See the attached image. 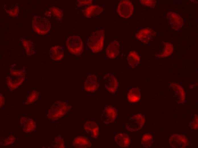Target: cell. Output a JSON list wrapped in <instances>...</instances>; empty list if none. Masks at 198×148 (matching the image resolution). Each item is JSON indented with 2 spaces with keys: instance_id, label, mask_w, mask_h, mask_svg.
Wrapping results in <instances>:
<instances>
[{
  "instance_id": "6da1fadb",
  "label": "cell",
  "mask_w": 198,
  "mask_h": 148,
  "mask_svg": "<svg viewBox=\"0 0 198 148\" xmlns=\"http://www.w3.org/2000/svg\"><path fill=\"white\" fill-rule=\"evenodd\" d=\"M71 108V106L67 103L57 101L53 103L49 109L48 118L52 121L57 120L66 114Z\"/></svg>"
},
{
  "instance_id": "7a4b0ae2",
  "label": "cell",
  "mask_w": 198,
  "mask_h": 148,
  "mask_svg": "<svg viewBox=\"0 0 198 148\" xmlns=\"http://www.w3.org/2000/svg\"><path fill=\"white\" fill-rule=\"evenodd\" d=\"M104 31L101 30L92 33L87 42L88 46L92 52L97 53L102 50L104 39Z\"/></svg>"
},
{
  "instance_id": "3957f363",
  "label": "cell",
  "mask_w": 198,
  "mask_h": 148,
  "mask_svg": "<svg viewBox=\"0 0 198 148\" xmlns=\"http://www.w3.org/2000/svg\"><path fill=\"white\" fill-rule=\"evenodd\" d=\"M32 24L34 31L40 35L46 34L51 28V24L49 20L43 17L34 16L32 19Z\"/></svg>"
},
{
  "instance_id": "277c9868",
  "label": "cell",
  "mask_w": 198,
  "mask_h": 148,
  "mask_svg": "<svg viewBox=\"0 0 198 148\" xmlns=\"http://www.w3.org/2000/svg\"><path fill=\"white\" fill-rule=\"evenodd\" d=\"M66 47L69 52L75 55H79L82 52L83 43L78 36H71L67 39L66 44Z\"/></svg>"
},
{
  "instance_id": "5b68a950",
  "label": "cell",
  "mask_w": 198,
  "mask_h": 148,
  "mask_svg": "<svg viewBox=\"0 0 198 148\" xmlns=\"http://www.w3.org/2000/svg\"><path fill=\"white\" fill-rule=\"evenodd\" d=\"M145 117L140 114H136L131 117L126 123L125 127L128 131L133 132L141 129L145 123Z\"/></svg>"
},
{
  "instance_id": "8992f818",
  "label": "cell",
  "mask_w": 198,
  "mask_h": 148,
  "mask_svg": "<svg viewBox=\"0 0 198 148\" xmlns=\"http://www.w3.org/2000/svg\"><path fill=\"white\" fill-rule=\"evenodd\" d=\"M134 9L133 5L130 1L123 0L121 1L119 3L117 12L121 17L127 18L132 15Z\"/></svg>"
},
{
  "instance_id": "52a82bcc",
  "label": "cell",
  "mask_w": 198,
  "mask_h": 148,
  "mask_svg": "<svg viewBox=\"0 0 198 148\" xmlns=\"http://www.w3.org/2000/svg\"><path fill=\"white\" fill-rule=\"evenodd\" d=\"M166 20L171 28L177 31L182 28L183 25V18L178 14L170 11L167 14Z\"/></svg>"
},
{
  "instance_id": "ba28073f",
  "label": "cell",
  "mask_w": 198,
  "mask_h": 148,
  "mask_svg": "<svg viewBox=\"0 0 198 148\" xmlns=\"http://www.w3.org/2000/svg\"><path fill=\"white\" fill-rule=\"evenodd\" d=\"M117 115V111L115 108L111 105H107L102 110L101 119L104 123L110 124L114 122Z\"/></svg>"
},
{
  "instance_id": "9c48e42d",
  "label": "cell",
  "mask_w": 198,
  "mask_h": 148,
  "mask_svg": "<svg viewBox=\"0 0 198 148\" xmlns=\"http://www.w3.org/2000/svg\"><path fill=\"white\" fill-rule=\"evenodd\" d=\"M157 35L156 32L150 28H143L136 34V38L145 44H148Z\"/></svg>"
},
{
  "instance_id": "30bf717a",
  "label": "cell",
  "mask_w": 198,
  "mask_h": 148,
  "mask_svg": "<svg viewBox=\"0 0 198 148\" xmlns=\"http://www.w3.org/2000/svg\"><path fill=\"white\" fill-rule=\"evenodd\" d=\"M170 145L174 148H183L189 144L187 138L185 135L175 134L172 135L169 139Z\"/></svg>"
},
{
  "instance_id": "8fae6325",
  "label": "cell",
  "mask_w": 198,
  "mask_h": 148,
  "mask_svg": "<svg viewBox=\"0 0 198 148\" xmlns=\"http://www.w3.org/2000/svg\"><path fill=\"white\" fill-rule=\"evenodd\" d=\"M103 79L105 81L106 89L111 93H115L118 85V81L116 78L113 75L107 73L104 76Z\"/></svg>"
},
{
  "instance_id": "7c38bea8",
  "label": "cell",
  "mask_w": 198,
  "mask_h": 148,
  "mask_svg": "<svg viewBox=\"0 0 198 148\" xmlns=\"http://www.w3.org/2000/svg\"><path fill=\"white\" fill-rule=\"evenodd\" d=\"M99 86L98 78L96 75L92 74L87 77L84 82V88L87 92H93L97 90Z\"/></svg>"
},
{
  "instance_id": "4fadbf2b",
  "label": "cell",
  "mask_w": 198,
  "mask_h": 148,
  "mask_svg": "<svg viewBox=\"0 0 198 148\" xmlns=\"http://www.w3.org/2000/svg\"><path fill=\"white\" fill-rule=\"evenodd\" d=\"M170 87L174 92L177 102L179 103H183L185 101V94L184 90L180 85L176 83H171Z\"/></svg>"
},
{
  "instance_id": "5bb4252c",
  "label": "cell",
  "mask_w": 198,
  "mask_h": 148,
  "mask_svg": "<svg viewBox=\"0 0 198 148\" xmlns=\"http://www.w3.org/2000/svg\"><path fill=\"white\" fill-rule=\"evenodd\" d=\"M20 123L23 131L26 133H30L36 129L35 122L34 120L28 117L22 118Z\"/></svg>"
},
{
  "instance_id": "9a60e30c",
  "label": "cell",
  "mask_w": 198,
  "mask_h": 148,
  "mask_svg": "<svg viewBox=\"0 0 198 148\" xmlns=\"http://www.w3.org/2000/svg\"><path fill=\"white\" fill-rule=\"evenodd\" d=\"M119 44L118 41L115 40L110 43L106 50V54L110 59L116 57L119 54Z\"/></svg>"
},
{
  "instance_id": "2e32d148",
  "label": "cell",
  "mask_w": 198,
  "mask_h": 148,
  "mask_svg": "<svg viewBox=\"0 0 198 148\" xmlns=\"http://www.w3.org/2000/svg\"><path fill=\"white\" fill-rule=\"evenodd\" d=\"M84 127L86 132L92 137L96 138L98 137L99 128L96 123L88 121L85 123Z\"/></svg>"
},
{
  "instance_id": "e0dca14e",
  "label": "cell",
  "mask_w": 198,
  "mask_h": 148,
  "mask_svg": "<svg viewBox=\"0 0 198 148\" xmlns=\"http://www.w3.org/2000/svg\"><path fill=\"white\" fill-rule=\"evenodd\" d=\"M72 145L75 148H87L90 147L92 144L89 139L84 136H79L73 140Z\"/></svg>"
},
{
  "instance_id": "ac0fdd59",
  "label": "cell",
  "mask_w": 198,
  "mask_h": 148,
  "mask_svg": "<svg viewBox=\"0 0 198 148\" xmlns=\"http://www.w3.org/2000/svg\"><path fill=\"white\" fill-rule=\"evenodd\" d=\"M103 11V8L99 6L92 5L84 9L83 13L85 17L90 18L99 15Z\"/></svg>"
},
{
  "instance_id": "d6986e66",
  "label": "cell",
  "mask_w": 198,
  "mask_h": 148,
  "mask_svg": "<svg viewBox=\"0 0 198 148\" xmlns=\"http://www.w3.org/2000/svg\"><path fill=\"white\" fill-rule=\"evenodd\" d=\"M49 53L52 59L56 61L61 60L64 56L63 50L59 46L52 47L50 50Z\"/></svg>"
},
{
  "instance_id": "ffe728a7",
  "label": "cell",
  "mask_w": 198,
  "mask_h": 148,
  "mask_svg": "<svg viewBox=\"0 0 198 148\" xmlns=\"http://www.w3.org/2000/svg\"><path fill=\"white\" fill-rule=\"evenodd\" d=\"M115 140L118 145L123 147H128L131 143L129 137L128 135L123 133H119L116 135Z\"/></svg>"
},
{
  "instance_id": "44dd1931",
  "label": "cell",
  "mask_w": 198,
  "mask_h": 148,
  "mask_svg": "<svg viewBox=\"0 0 198 148\" xmlns=\"http://www.w3.org/2000/svg\"><path fill=\"white\" fill-rule=\"evenodd\" d=\"M141 97L140 91L137 88L131 89L127 94V99L131 103H134L138 102L140 99Z\"/></svg>"
},
{
  "instance_id": "7402d4cb",
  "label": "cell",
  "mask_w": 198,
  "mask_h": 148,
  "mask_svg": "<svg viewBox=\"0 0 198 148\" xmlns=\"http://www.w3.org/2000/svg\"><path fill=\"white\" fill-rule=\"evenodd\" d=\"M164 47L163 50L157 54L156 56L158 58H163L170 56L174 51V47L172 44L169 42H164Z\"/></svg>"
},
{
  "instance_id": "603a6c76",
  "label": "cell",
  "mask_w": 198,
  "mask_h": 148,
  "mask_svg": "<svg viewBox=\"0 0 198 148\" xmlns=\"http://www.w3.org/2000/svg\"><path fill=\"white\" fill-rule=\"evenodd\" d=\"M127 60L129 65L132 68L136 67L139 63L140 57L137 53L135 51L129 52L127 57Z\"/></svg>"
},
{
  "instance_id": "cb8c5ba5",
  "label": "cell",
  "mask_w": 198,
  "mask_h": 148,
  "mask_svg": "<svg viewBox=\"0 0 198 148\" xmlns=\"http://www.w3.org/2000/svg\"><path fill=\"white\" fill-rule=\"evenodd\" d=\"M153 143V138L152 135L148 133L145 134L143 136L141 143L142 146L145 148L150 147Z\"/></svg>"
},
{
  "instance_id": "d4e9b609",
  "label": "cell",
  "mask_w": 198,
  "mask_h": 148,
  "mask_svg": "<svg viewBox=\"0 0 198 148\" xmlns=\"http://www.w3.org/2000/svg\"><path fill=\"white\" fill-rule=\"evenodd\" d=\"M53 148H65L63 139L61 136H58L54 138L51 145Z\"/></svg>"
},
{
  "instance_id": "484cf974",
  "label": "cell",
  "mask_w": 198,
  "mask_h": 148,
  "mask_svg": "<svg viewBox=\"0 0 198 148\" xmlns=\"http://www.w3.org/2000/svg\"><path fill=\"white\" fill-rule=\"evenodd\" d=\"M50 10L51 11L52 15L57 19L59 20L62 19L63 13L60 9L57 7H53L50 9Z\"/></svg>"
},
{
  "instance_id": "4316f807",
  "label": "cell",
  "mask_w": 198,
  "mask_h": 148,
  "mask_svg": "<svg viewBox=\"0 0 198 148\" xmlns=\"http://www.w3.org/2000/svg\"><path fill=\"white\" fill-rule=\"evenodd\" d=\"M15 140L16 138L14 135L9 134L5 139H1L0 143L2 145H7L13 143Z\"/></svg>"
},
{
  "instance_id": "83f0119b",
  "label": "cell",
  "mask_w": 198,
  "mask_h": 148,
  "mask_svg": "<svg viewBox=\"0 0 198 148\" xmlns=\"http://www.w3.org/2000/svg\"><path fill=\"white\" fill-rule=\"evenodd\" d=\"M23 44L27 54L28 55L33 54L34 52V46L33 43L30 41L25 40L23 42Z\"/></svg>"
},
{
  "instance_id": "f1b7e54d",
  "label": "cell",
  "mask_w": 198,
  "mask_h": 148,
  "mask_svg": "<svg viewBox=\"0 0 198 148\" xmlns=\"http://www.w3.org/2000/svg\"><path fill=\"white\" fill-rule=\"evenodd\" d=\"M38 92L36 91H33L28 97L25 104H30L36 100L38 98Z\"/></svg>"
},
{
  "instance_id": "f546056e",
  "label": "cell",
  "mask_w": 198,
  "mask_h": 148,
  "mask_svg": "<svg viewBox=\"0 0 198 148\" xmlns=\"http://www.w3.org/2000/svg\"><path fill=\"white\" fill-rule=\"evenodd\" d=\"M140 2L141 4L152 8L154 7L157 3L154 0H141Z\"/></svg>"
},
{
  "instance_id": "4dcf8cb0",
  "label": "cell",
  "mask_w": 198,
  "mask_h": 148,
  "mask_svg": "<svg viewBox=\"0 0 198 148\" xmlns=\"http://www.w3.org/2000/svg\"><path fill=\"white\" fill-rule=\"evenodd\" d=\"M198 115L195 114L193 120L189 124V127L191 129L196 130L198 129Z\"/></svg>"
},
{
  "instance_id": "1f68e13d",
  "label": "cell",
  "mask_w": 198,
  "mask_h": 148,
  "mask_svg": "<svg viewBox=\"0 0 198 148\" xmlns=\"http://www.w3.org/2000/svg\"><path fill=\"white\" fill-rule=\"evenodd\" d=\"M78 5L80 7L86 5H90L92 4V0H77V1Z\"/></svg>"
},
{
  "instance_id": "d6a6232c",
  "label": "cell",
  "mask_w": 198,
  "mask_h": 148,
  "mask_svg": "<svg viewBox=\"0 0 198 148\" xmlns=\"http://www.w3.org/2000/svg\"><path fill=\"white\" fill-rule=\"evenodd\" d=\"M5 102V98L3 96L0 94V107L2 106L4 104Z\"/></svg>"
},
{
  "instance_id": "836d02e7",
  "label": "cell",
  "mask_w": 198,
  "mask_h": 148,
  "mask_svg": "<svg viewBox=\"0 0 198 148\" xmlns=\"http://www.w3.org/2000/svg\"><path fill=\"white\" fill-rule=\"evenodd\" d=\"M45 15L48 17H50L52 15L51 12L50 10L46 11L45 13Z\"/></svg>"
}]
</instances>
